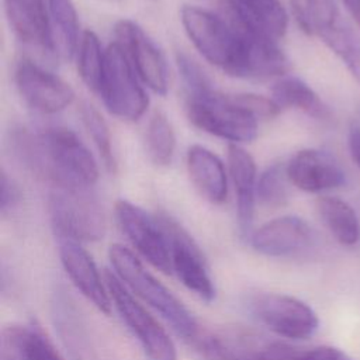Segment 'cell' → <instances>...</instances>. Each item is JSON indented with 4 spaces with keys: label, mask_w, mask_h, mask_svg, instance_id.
<instances>
[{
    "label": "cell",
    "mask_w": 360,
    "mask_h": 360,
    "mask_svg": "<svg viewBox=\"0 0 360 360\" xmlns=\"http://www.w3.org/2000/svg\"><path fill=\"white\" fill-rule=\"evenodd\" d=\"M115 42L125 52L141 82L155 94L165 96L169 90V69L166 59L153 39L132 20L115 22Z\"/></svg>",
    "instance_id": "30bf717a"
},
{
    "label": "cell",
    "mask_w": 360,
    "mask_h": 360,
    "mask_svg": "<svg viewBox=\"0 0 360 360\" xmlns=\"http://www.w3.org/2000/svg\"><path fill=\"white\" fill-rule=\"evenodd\" d=\"M145 148L156 166H169L176 150V134L172 122L162 111H155L145 131Z\"/></svg>",
    "instance_id": "d4e9b609"
},
{
    "label": "cell",
    "mask_w": 360,
    "mask_h": 360,
    "mask_svg": "<svg viewBox=\"0 0 360 360\" xmlns=\"http://www.w3.org/2000/svg\"><path fill=\"white\" fill-rule=\"evenodd\" d=\"M105 49H103L98 37L94 31L86 30L82 34L76 52L77 73L82 82L94 93L98 94L103 70H104Z\"/></svg>",
    "instance_id": "cb8c5ba5"
},
{
    "label": "cell",
    "mask_w": 360,
    "mask_h": 360,
    "mask_svg": "<svg viewBox=\"0 0 360 360\" xmlns=\"http://www.w3.org/2000/svg\"><path fill=\"white\" fill-rule=\"evenodd\" d=\"M291 186L305 193H322L346 183L345 170L329 153L319 149H301L285 165Z\"/></svg>",
    "instance_id": "9a60e30c"
},
{
    "label": "cell",
    "mask_w": 360,
    "mask_h": 360,
    "mask_svg": "<svg viewBox=\"0 0 360 360\" xmlns=\"http://www.w3.org/2000/svg\"><path fill=\"white\" fill-rule=\"evenodd\" d=\"M271 98L281 110H298L316 120H329L330 117L328 105L319 98L314 89L295 76L277 77L271 86Z\"/></svg>",
    "instance_id": "44dd1931"
},
{
    "label": "cell",
    "mask_w": 360,
    "mask_h": 360,
    "mask_svg": "<svg viewBox=\"0 0 360 360\" xmlns=\"http://www.w3.org/2000/svg\"><path fill=\"white\" fill-rule=\"evenodd\" d=\"M115 218L124 235L143 259L158 270L172 273L170 243L158 215H150L128 200H118Z\"/></svg>",
    "instance_id": "9c48e42d"
},
{
    "label": "cell",
    "mask_w": 360,
    "mask_h": 360,
    "mask_svg": "<svg viewBox=\"0 0 360 360\" xmlns=\"http://www.w3.org/2000/svg\"><path fill=\"white\" fill-rule=\"evenodd\" d=\"M288 184L285 165L273 163L266 167L256 186V200L267 208L283 207L288 200Z\"/></svg>",
    "instance_id": "f1b7e54d"
},
{
    "label": "cell",
    "mask_w": 360,
    "mask_h": 360,
    "mask_svg": "<svg viewBox=\"0 0 360 360\" xmlns=\"http://www.w3.org/2000/svg\"><path fill=\"white\" fill-rule=\"evenodd\" d=\"M4 11L11 31L24 45L55 55L45 0H4Z\"/></svg>",
    "instance_id": "2e32d148"
},
{
    "label": "cell",
    "mask_w": 360,
    "mask_h": 360,
    "mask_svg": "<svg viewBox=\"0 0 360 360\" xmlns=\"http://www.w3.org/2000/svg\"><path fill=\"white\" fill-rule=\"evenodd\" d=\"M14 82L24 103L41 114L60 112L75 101L69 83L28 58L17 62Z\"/></svg>",
    "instance_id": "7c38bea8"
},
{
    "label": "cell",
    "mask_w": 360,
    "mask_h": 360,
    "mask_svg": "<svg viewBox=\"0 0 360 360\" xmlns=\"http://www.w3.org/2000/svg\"><path fill=\"white\" fill-rule=\"evenodd\" d=\"M290 7H291L292 17H294L295 22L298 24V27H300L305 34L314 35L312 21H311V17H309L308 10L305 8L302 0H290Z\"/></svg>",
    "instance_id": "e575fe53"
},
{
    "label": "cell",
    "mask_w": 360,
    "mask_h": 360,
    "mask_svg": "<svg viewBox=\"0 0 360 360\" xmlns=\"http://www.w3.org/2000/svg\"><path fill=\"white\" fill-rule=\"evenodd\" d=\"M257 360H305V352L283 342H266Z\"/></svg>",
    "instance_id": "d6a6232c"
},
{
    "label": "cell",
    "mask_w": 360,
    "mask_h": 360,
    "mask_svg": "<svg viewBox=\"0 0 360 360\" xmlns=\"http://www.w3.org/2000/svg\"><path fill=\"white\" fill-rule=\"evenodd\" d=\"M207 360H257L264 340L249 330L228 328L194 340Z\"/></svg>",
    "instance_id": "d6986e66"
},
{
    "label": "cell",
    "mask_w": 360,
    "mask_h": 360,
    "mask_svg": "<svg viewBox=\"0 0 360 360\" xmlns=\"http://www.w3.org/2000/svg\"><path fill=\"white\" fill-rule=\"evenodd\" d=\"M347 146H349V153L352 156V160L360 169V127L356 124H353L349 128Z\"/></svg>",
    "instance_id": "8d00e7d4"
},
{
    "label": "cell",
    "mask_w": 360,
    "mask_h": 360,
    "mask_svg": "<svg viewBox=\"0 0 360 360\" xmlns=\"http://www.w3.org/2000/svg\"><path fill=\"white\" fill-rule=\"evenodd\" d=\"M108 257L114 267L112 271L128 290L158 311L184 339H197L200 329L193 314L143 267L141 260L128 248L118 243L111 245Z\"/></svg>",
    "instance_id": "6da1fadb"
},
{
    "label": "cell",
    "mask_w": 360,
    "mask_h": 360,
    "mask_svg": "<svg viewBox=\"0 0 360 360\" xmlns=\"http://www.w3.org/2000/svg\"><path fill=\"white\" fill-rule=\"evenodd\" d=\"M346 6L347 11L352 14V17L356 20V22L360 25V0H342Z\"/></svg>",
    "instance_id": "74e56055"
},
{
    "label": "cell",
    "mask_w": 360,
    "mask_h": 360,
    "mask_svg": "<svg viewBox=\"0 0 360 360\" xmlns=\"http://www.w3.org/2000/svg\"><path fill=\"white\" fill-rule=\"evenodd\" d=\"M316 35L360 83V39L352 28L339 21L336 25L316 32Z\"/></svg>",
    "instance_id": "484cf974"
},
{
    "label": "cell",
    "mask_w": 360,
    "mask_h": 360,
    "mask_svg": "<svg viewBox=\"0 0 360 360\" xmlns=\"http://www.w3.org/2000/svg\"><path fill=\"white\" fill-rule=\"evenodd\" d=\"M183 28L201 56L233 77H249L245 48L232 27L219 15L195 6L180 10Z\"/></svg>",
    "instance_id": "7a4b0ae2"
},
{
    "label": "cell",
    "mask_w": 360,
    "mask_h": 360,
    "mask_svg": "<svg viewBox=\"0 0 360 360\" xmlns=\"http://www.w3.org/2000/svg\"><path fill=\"white\" fill-rule=\"evenodd\" d=\"M228 169L236 195L238 228L242 238H250L256 202V163L253 156L240 145H228Z\"/></svg>",
    "instance_id": "e0dca14e"
},
{
    "label": "cell",
    "mask_w": 360,
    "mask_h": 360,
    "mask_svg": "<svg viewBox=\"0 0 360 360\" xmlns=\"http://www.w3.org/2000/svg\"><path fill=\"white\" fill-rule=\"evenodd\" d=\"M238 101L246 107L257 120L264 118L270 120L277 117L281 112V108L277 105V103L271 97H264L260 94H252V93H238L235 94Z\"/></svg>",
    "instance_id": "1f68e13d"
},
{
    "label": "cell",
    "mask_w": 360,
    "mask_h": 360,
    "mask_svg": "<svg viewBox=\"0 0 360 360\" xmlns=\"http://www.w3.org/2000/svg\"><path fill=\"white\" fill-rule=\"evenodd\" d=\"M318 215L330 235L345 246L360 242V221L356 211L345 200L323 195L316 200Z\"/></svg>",
    "instance_id": "603a6c76"
},
{
    "label": "cell",
    "mask_w": 360,
    "mask_h": 360,
    "mask_svg": "<svg viewBox=\"0 0 360 360\" xmlns=\"http://www.w3.org/2000/svg\"><path fill=\"white\" fill-rule=\"evenodd\" d=\"M305 360H352V359L336 347L321 346L314 350L305 352Z\"/></svg>",
    "instance_id": "d590c367"
},
{
    "label": "cell",
    "mask_w": 360,
    "mask_h": 360,
    "mask_svg": "<svg viewBox=\"0 0 360 360\" xmlns=\"http://www.w3.org/2000/svg\"><path fill=\"white\" fill-rule=\"evenodd\" d=\"M98 94L108 112L125 121H138L149 105L141 79L115 41L105 49Z\"/></svg>",
    "instance_id": "8992f818"
},
{
    "label": "cell",
    "mask_w": 360,
    "mask_h": 360,
    "mask_svg": "<svg viewBox=\"0 0 360 360\" xmlns=\"http://www.w3.org/2000/svg\"><path fill=\"white\" fill-rule=\"evenodd\" d=\"M111 302L128 329L138 339L149 360H177L173 340L163 326L139 304L112 270L104 273Z\"/></svg>",
    "instance_id": "52a82bcc"
},
{
    "label": "cell",
    "mask_w": 360,
    "mask_h": 360,
    "mask_svg": "<svg viewBox=\"0 0 360 360\" xmlns=\"http://www.w3.org/2000/svg\"><path fill=\"white\" fill-rule=\"evenodd\" d=\"M158 218L169 238L172 271L194 295L211 302L215 298V285L200 246L172 217L160 212Z\"/></svg>",
    "instance_id": "ba28073f"
},
{
    "label": "cell",
    "mask_w": 360,
    "mask_h": 360,
    "mask_svg": "<svg viewBox=\"0 0 360 360\" xmlns=\"http://www.w3.org/2000/svg\"><path fill=\"white\" fill-rule=\"evenodd\" d=\"M48 211L56 238L91 242L105 232L103 207L90 188H51Z\"/></svg>",
    "instance_id": "277c9868"
},
{
    "label": "cell",
    "mask_w": 360,
    "mask_h": 360,
    "mask_svg": "<svg viewBox=\"0 0 360 360\" xmlns=\"http://www.w3.org/2000/svg\"><path fill=\"white\" fill-rule=\"evenodd\" d=\"M250 309L271 332L288 339H307L319 323L309 305L285 294H259L252 298Z\"/></svg>",
    "instance_id": "8fae6325"
},
{
    "label": "cell",
    "mask_w": 360,
    "mask_h": 360,
    "mask_svg": "<svg viewBox=\"0 0 360 360\" xmlns=\"http://www.w3.org/2000/svg\"><path fill=\"white\" fill-rule=\"evenodd\" d=\"M186 112L194 127L229 143L252 142L257 136V118L235 94L221 93L214 87L187 93Z\"/></svg>",
    "instance_id": "3957f363"
},
{
    "label": "cell",
    "mask_w": 360,
    "mask_h": 360,
    "mask_svg": "<svg viewBox=\"0 0 360 360\" xmlns=\"http://www.w3.org/2000/svg\"><path fill=\"white\" fill-rule=\"evenodd\" d=\"M46 3L55 55L65 60H72L82 38L76 7L72 0H46Z\"/></svg>",
    "instance_id": "7402d4cb"
},
{
    "label": "cell",
    "mask_w": 360,
    "mask_h": 360,
    "mask_svg": "<svg viewBox=\"0 0 360 360\" xmlns=\"http://www.w3.org/2000/svg\"><path fill=\"white\" fill-rule=\"evenodd\" d=\"M1 360H63L44 330L35 325H10L3 329Z\"/></svg>",
    "instance_id": "ffe728a7"
},
{
    "label": "cell",
    "mask_w": 360,
    "mask_h": 360,
    "mask_svg": "<svg viewBox=\"0 0 360 360\" xmlns=\"http://www.w3.org/2000/svg\"><path fill=\"white\" fill-rule=\"evenodd\" d=\"M312 21L314 34L330 28L340 21L336 0H302Z\"/></svg>",
    "instance_id": "f546056e"
},
{
    "label": "cell",
    "mask_w": 360,
    "mask_h": 360,
    "mask_svg": "<svg viewBox=\"0 0 360 360\" xmlns=\"http://www.w3.org/2000/svg\"><path fill=\"white\" fill-rule=\"evenodd\" d=\"M218 14L232 27L240 39L249 66V77H281L290 70V60L260 24L249 17L235 0H219Z\"/></svg>",
    "instance_id": "5b68a950"
},
{
    "label": "cell",
    "mask_w": 360,
    "mask_h": 360,
    "mask_svg": "<svg viewBox=\"0 0 360 360\" xmlns=\"http://www.w3.org/2000/svg\"><path fill=\"white\" fill-rule=\"evenodd\" d=\"M236 4L273 38L280 39L287 32L288 15L281 0H235Z\"/></svg>",
    "instance_id": "83f0119b"
},
{
    "label": "cell",
    "mask_w": 360,
    "mask_h": 360,
    "mask_svg": "<svg viewBox=\"0 0 360 360\" xmlns=\"http://www.w3.org/2000/svg\"><path fill=\"white\" fill-rule=\"evenodd\" d=\"M60 263L75 287L101 312H111V297L103 283L97 266L82 242L69 238H56Z\"/></svg>",
    "instance_id": "5bb4252c"
},
{
    "label": "cell",
    "mask_w": 360,
    "mask_h": 360,
    "mask_svg": "<svg viewBox=\"0 0 360 360\" xmlns=\"http://www.w3.org/2000/svg\"><path fill=\"white\" fill-rule=\"evenodd\" d=\"M250 245L271 257H291L314 248L316 235L311 225L300 217L284 215L274 218L252 232Z\"/></svg>",
    "instance_id": "4fadbf2b"
},
{
    "label": "cell",
    "mask_w": 360,
    "mask_h": 360,
    "mask_svg": "<svg viewBox=\"0 0 360 360\" xmlns=\"http://www.w3.org/2000/svg\"><path fill=\"white\" fill-rule=\"evenodd\" d=\"M82 124L89 134L90 139L93 141L96 149L98 150V155L103 160L104 167L110 173H115L117 170V160L112 149V139L111 132L108 128L107 121L100 114V111L91 105L90 103L83 101L79 108Z\"/></svg>",
    "instance_id": "4316f807"
},
{
    "label": "cell",
    "mask_w": 360,
    "mask_h": 360,
    "mask_svg": "<svg viewBox=\"0 0 360 360\" xmlns=\"http://www.w3.org/2000/svg\"><path fill=\"white\" fill-rule=\"evenodd\" d=\"M176 63H177L180 76L184 82V86L187 89V93H195V91H201L204 89L212 87L210 77L205 75L201 66L195 63L188 55L183 52H177Z\"/></svg>",
    "instance_id": "4dcf8cb0"
},
{
    "label": "cell",
    "mask_w": 360,
    "mask_h": 360,
    "mask_svg": "<svg viewBox=\"0 0 360 360\" xmlns=\"http://www.w3.org/2000/svg\"><path fill=\"white\" fill-rule=\"evenodd\" d=\"M188 177L201 197L222 204L228 195V176L222 160L202 145H191L186 155Z\"/></svg>",
    "instance_id": "ac0fdd59"
},
{
    "label": "cell",
    "mask_w": 360,
    "mask_h": 360,
    "mask_svg": "<svg viewBox=\"0 0 360 360\" xmlns=\"http://www.w3.org/2000/svg\"><path fill=\"white\" fill-rule=\"evenodd\" d=\"M21 200V190L18 184L8 177V174L1 172V191H0V208L6 214L17 207Z\"/></svg>",
    "instance_id": "836d02e7"
}]
</instances>
